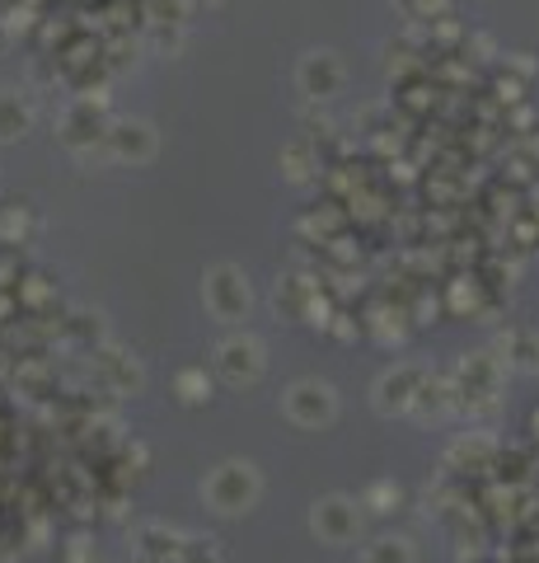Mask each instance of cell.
<instances>
[{
  "mask_svg": "<svg viewBox=\"0 0 539 563\" xmlns=\"http://www.w3.org/2000/svg\"><path fill=\"white\" fill-rule=\"evenodd\" d=\"M202 493H207V503L216 512H249L253 507V498H259V475H253V465L249 460H226V465H216L207 483H202Z\"/></svg>",
  "mask_w": 539,
  "mask_h": 563,
  "instance_id": "1",
  "label": "cell"
},
{
  "mask_svg": "<svg viewBox=\"0 0 539 563\" xmlns=\"http://www.w3.org/2000/svg\"><path fill=\"white\" fill-rule=\"evenodd\" d=\"M202 296H207V310L220 324H240L249 315V277L235 263H216L202 277Z\"/></svg>",
  "mask_w": 539,
  "mask_h": 563,
  "instance_id": "2",
  "label": "cell"
},
{
  "mask_svg": "<svg viewBox=\"0 0 539 563\" xmlns=\"http://www.w3.org/2000/svg\"><path fill=\"white\" fill-rule=\"evenodd\" d=\"M282 409H287L291 422L300 428H324L338 414V399H333V385L328 381H296L287 390V399H282Z\"/></svg>",
  "mask_w": 539,
  "mask_h": 563,
  "instance_id": "3",
  "label": "cell"
},
{
  "mask_svg": "<svg viewBox=\"0 0 539 563\" xmlns=\"http://www.w3.org/2000/svg\"><path fill=\"white\" fill-rule=\"evenodd\" d=\"M216 371L226 375L230 385H253V381L263 375V343L249 338V334L226 338V343L216 348Z\"/></svg>",
  "mask_w": 539,
  "mask_h": 563,
  "instance_id": "4",
  "label": "cell"
},
{
  "mask_svg": "<svg viewBox=\"0 0 539 563\" xmlns=\"http://www.w3.org/2000/svg\"><path fill=\"white\" fill-rule=\"evenodd\" d=\"M422 381H427L422 367H394L390 375H380V385H375V409L380 414H408L418 404Z\"/></svg>",
  "mask_w": 539,
  "mask_h": 563,
  "instance_id": "5",
  "label": "cell"
},
{
  "mask_svg": "<svg viewBox=\"0 0 539 563\" xmlns=\"http://www.w3.org/2000/svg\"><path fill=\"white\" fill-rule=\"evenodd\" d=\"M310 526H314V536H320V540L347 544L357 536V507L347 503V498H324V503H314Z\"/></svg>",
  "mask_w": 539,
  "mask_h": 563,
  "instance_id": "6",
  "label": "cell"
},
{
  "mask_svg": "<svg viewBox=\"0 0 539 563\" xmlns=\"http://www.w3.org/2000/svg\"><path fill=\"white\" fill-rule=\"evenodd\" d=\"M296 81H300L306 94H314V99H328V94L343 89V67H338V57L333 52H310L306 61H300Z\"/></svg>",
  "mask_w": 539,
  "mask_h": 563,
  "instance_id": "7",
  "label": "cell"
},
{
  "mask_svg": "<svg viewBox=\"0 0 539 563\" xmlns=\"http://www.w3.org/2000/svg\"><path fill=\"white\" fill-rule=\"evenodd\" d=\"M113 136V151L122 155V160H151L155 155V132L146 128V122H122L118 132H108Z\"/></svg>",
  "mask_w": 539,
  "mask_h": 563,
  "instance_id": "8",
  "label": "cell"
},
{
  "mask_svg": "<svg viewBox=\"0 0 539 563\" xmlns=\"http://www.w3.org/2000/svg\"><path fill=\"white\" fill-rule=\"evenodd\" d=\"M506 362L520 371H539V334H526V328L506 334Z\"/></svg>",
  "mask_w": 539,
  "mask_h": 563,
  "instance_id": "9",
  "label": "cell"
},
{
  "mask_svg": "<svg viewBox=\"0 0 539 563\" xmlns=\"http://www.w3.org/2000/svg\"><path fill=\"white\" fill-rule=\"evenodd\" d=\"M28 128V108L20 104V94H0V141H14V136H24Z\"/></svg>",
  "mask_w": 539,
  "mask_h": 563,
  "instance_id": "10",
  "label": "cell"
},
{
  "mask_svg": "<svg viewBox=\"0 0 539 563\" xmlns=\"http://www.w3.org/2000/svg\"><path fill=\"white\" fill-rule=\"evenodd\" d=\"M361 563H414V544L408 540H375L367 544V554H361Z\"/></svg>",
  "mask_w": 539,
  "mask_h": 563,
  "instance_id": "11",
  "label": "cell"
},
{
  "mask_svg": "<svg viewBox=\"0 0 539 563\" xmlns=\"http://www.w3.org/2000/svg\"><path fill=\"white\" fill-rule=\"evenodd\" d=\"M179 390H183V399H188V404H202V399L212 395V385L202 381V371H183V375H179Z\"/></svg>",
  "mask_w": 539,
  "mask_h": 563,
  "instance_id": "12",
  "label": "cell"
},
{
  "mask_svg": "<svg viewBox=\"0 0 539 563\" xmlns=\"http://www.w3.org/2000/svg\"><path fill=\"white\" fill-rule=\"evenodd\" d=\"M371 503H399V489H390V483H375V489H371Z\"/></svg>",
  "mask_w": 539,
  "mask_h": 563,
  "instance_id": "13",
  "label": "cell"
},
{
  "mask_svg": "<svg viewBox=\"0 0 539 563\" xmlns=\"http://www.w3.org/2000/svg\"><path fill=\"white\" fill-rule=\"evenodd\" d=\"M535 432H539V414H535Z\"/></svg>",
  "mask_w": 539,
  "mask_h": 563,
  "instance_id": "14",
  "label": "cell"
}]
</instances>
